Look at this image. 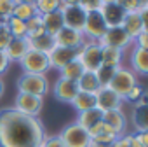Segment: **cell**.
Wrapping results in <instances>:
<instances>
[{
	"instance_id": "13",
	"label": "cell",
	"mask_w": 148,
	"mask_h": 147,
	"mask_svg": "<svg viewBox=\"0 0 148 147\" xmlns=\"http://www.w3.org/2000/svg\"><path fill=\"white\" fill-rule=\"evenodd\" d=\"M61 12H63V23H64L66 28L77 30V32H82L84 30V23H86L87 12L79 4L77 6H66Z\"/></svg>"
},
{
	"instance_id": "44",
	"label": "cell",
	"mask_w": 148,
	"mask_h": 147,
	"mask_svg": "<svg viewBox=\"0 0 148 147\" xmlns=\"http://www.w3.org/2000/svg\"><path fill=\"white\" fill-rule=\"evenodd\" d=\"M89 147H110V145H106V144H99V142H94V140H91Z\"/></svg>"
},
{
	"instance_id": "21",
	"label": "cell",
	"mask_w": 148,
	"mask_h": 147,
	"mask_svg": "<svg viewBox=\"0 0 148 147\" xmlns=\"http://www.w3.org/2000/svg\"><path fill=\"white\" fill-rule=\"evenodd\" d=\"M132 124L138 133L148 131V105L145 103H134L132 109Z\"/></svg>"
},
{
	"instance_id": "6",
	"label": "cell",
	"mask_w": 148,
	"mask_h": 147,
	"mask_svg": "<svg viewBox=\"0 0 148 147\" xmlns=\"http://www.w3.org/2000/svg\"><path fill=\"white\" fill-rule=\"evenodd\" d=\"M14 110H18L23 116L28 117H38L42 109H44V98L42 96H35V95H28V93H18L14 98Z\"/></svg>"
},
{
	"instance_id": "30",
	"label": "cell",
	"mask_w": 148,
	"mask_h": 147,
	"mask_svg": "<svg viewBox=\"0 0 148 147\" xmlns=\"http://www.w3.org/2000/svg\"><path fill=\"white\" fill-rule=\"evenodd\" d=\"M5 25H7L12 39H26V23L25 21H21V19L12 16V18H9L5 21Z\"/></svg>"
},
{
	"instance_id": "22",
	"label": "cell",
	"mask_w": 148,
	"mask_h": 147,
	"mask_svg": "<svg viewBox=\"0 0 148 147\" xmlns=\"http://www.w3.org/2000/svg\"><path fill=\"white\" fill-rule=\"evenodd\" d=\"M42 23H44L45 33H49V35L54 37L64 26V23H63V12L61 11H54L51 14H45V16H42Z\"/></svg>"
},
{
	"instance_id": "19",
	"label": "cell",
	"mask_w": 148,
	"mask_h": 147,
	"mask_svg": "<svg viewBox=\"0 0 148 147\" xmlns=\"http://www.w3.org/2000/svg\"><path fill=\"white\" fill-rule=\"evenodd\" d=\"M131 70L138 76H146L148 74V49L134 47L131 54Z\"/></svg>"
},
{
	"instance_id": "45",
	"label": "cell",
	"mask_w": 148,
	"mask_h": 147,
	"mask_svg": "<svg viewBox=\"0 0 148 147\" xmlns=\"http://www.w3.org/2000/svg\"><path fill=\"white\" fill-rule=\"evenodd\" d=\"M4 91H5V83L2 81V77H0V98L4 96Z\"/></svg>"
},
{
	"instance_id": "11",
	"label": "cell",
	"mask_w": 148,
	"mask_h": 147,
	"mask_svg": "<svg viewBox=\"0 0 148 147\" xmlns=\"http://www.w3.org/2000/svg\"><path fill=\"white\" fill-rule=\"evenodd\" d=\"M96 107L105 114L108 110H115V109H122V98L108 86H101L96 91Z\"/></svg>"
},
{
	"instance_id": "26",
	"label": "cell",
	"mask_w": 148,
	"mask_h": 147,
	"mask_svg": "<svg viewBox=\"0 0 148 147\" xmlns=\"http://www.w3.org/2000/svg\"><path fill=\"white\" fill-rule=\"evenodd\" d=\"M101 65L103 67H112V68L122 67V51L101 46Z\"/></svg>"
},
{
	"instance_id": "39",
	"label": "cell",
	"mask_w": 148,
	"mask_h": 147,
	"mask_svg": "<svg viewBox=\"0 0 148 147\" xmlns=\"http://www.w3.org/2000/svg\"><path fill=\"white\" fill-rule=\"evenodd\" d=\"M40 147H64L63 140L58 135H45V138L42 140Z\"/></svg>"
},
{
	"instance_id": "20",
	"label": "cell",
	"mask_w": 148,
	"mask_h": 147,
	"mask_svg": "<svg viewBox=\"0 0 148 147\" xmlns=\"http://www.w3.org/2000/svg\"><path fill=\"white\" fill-rule=\"evenodd\" d=\"M28 49H30L28 47V39H12L9 42V46L4 49V53L7 54L11 63H19Z\"/></svg>"
},
{
	"instance_id": "48",
	"label": "cell",
	"mask_w": 148,
	"mask_h": 147,
	"mask_svg": "<svg viewBox=\"0 0 148 147\" xmlns=\"http://www.w3.org/2000/svg\"><path fill=\"white\" fill-rule=\"evenodd\" d=\"M2 25H5V21H2V19H0V26H2Z\"/></svg>"
},
{
	"instance_id": "28",
	"label": "cell",
	"mask_w": 148,
	"mask_h": 147,
	"mask_svg": "<svg viewBox=\"0 0 148 147\" xmlns=\"http://www.w3.org/2000/svg\"><path fill=\"white\" fill-rule=\"evenodd\" d=\"M61 77L63 79H68V81H79L80 77H82V74L86 72L84 70V67H82V63L79 61V58H75V60H73V61H70L68 65H64L61 70Z\"/></svg>"
},
{
	"instance_id": "17",
	"label": "cell",
	"mask_w": 148,
	"mask_h": 147,
	"mask_svg": "<svg viewBox=\"0 0 148 147\" xmlns=\"http://www.w3.org/2000/svg\"><path fill=\"white\" fill-rule=\"evenodd\" d=\"M87 133H89L91 140L99 142V144H106V145H112L113 140L119 137V135H117L106 123H103V121H99V123L94 124L91 130H87Z\"/></svg>"
},
{
	"instance_id": "37",
	"label": "cell",
	"mask_w": 148,
	"mask_h": 147,
	"mask_svg": "<svg viewBox=\"0 0 148 147\" xmlns=\"http://www.w3.org/2000/svg\"><path fill=\"white\" fill-rule=\"evenodd\" d=\"M115 4L124 12H136V11H139V0H115Z\"/></svg>"
},
{
	"instance_id": "15",
	"label": "cell",
	"mask_w": 148,
	"mask_h": 147,
	"mask_svg": "<svg viewBox=\"0 0 148 147\" xmlns=\"http://www.w3.org/2000/svg\"><path fill=\"white\" fill-rule=\"evenodd\" d=\"M79 93V86L75 81H68V79H63L59 77L54 84V98L61 103H71V100L75 98V95Z\"/></svg>"
},
{
	"instance_id": "40",
	"label": "cell",
	"mask_w": 148,
	"mask_h": 147,
	"mask_svg": "<svg viewBox=\"0 0 148 147\" xmlns=\"http://www.w3.org/2000/svg\"><path fill=\"white\" fill-rule=\"evenodd\" d=\"M110 147H131V133H125V135L117 137Z\"/></svg>"
},
{
	"instance_id": "32",
	"label": "cell",
	"mask_w": 148,
	"mask_h": 147,
	"mask_svg": "<svg viewBox=\"0 0 148 147\" xmlns=\"http://www.w3.org/2000/svg\"><path fill=\"white\" fill-rule=\"evenodd\" d=\"M37 14L35 11V6L33 4H21V2H16V7H14V18L21 19V21H28L30 18H33Z\"/></svg>"
},
{
	"instance_id": "1",
	"label": "cell",
	"mask_w": 148,
	"mask_h": 147,
	"mask_svg": "<svg viewBox=\"0 0 148 147\" xmlns=\"http://www.w3.org/2000/svg\"><path fill=\"white\" fill-rule=\"evenodd\" d=\"M45 126L38 117H28L12 107L0 109V147H40Z\"/></svg>"
},
{
	"instance_id": "23",
	"label": "cell",
	"mask_w": 148,
	"mask_h": 147,
	"mask_svg": "<svg viewBox=\"0 0 148 147\" xmlns=\"http://www.w3.org/2000/svg\"><path fill=\"white\" fill-rule=\"evenodd\" d=\"M99 121H103V112L94 107V109H89L86 112H79V119L75 121L77 124H80L84 130H91L94 124H98Z\"/></svg>"
},
{
	"instance_id": "33",
	"label": "cell",
	"mask_w": 148,
	"mask_h": 147,
	"mask_svg": "<svg viewBox=\"0 0 148 147\" xmlns=\"http://www.w3.org/2000/svg\"><path fill=\"white\" fill-rule=\"evenodd\" d=\"M115 70H117V68L103 67V65L96 70V77H98V81H99V84H101V86H108V84H110V81H112V77H113Z\"/></svg>"
},
{
	"instance_id": "29",
	"label": "cell",
	"mask_w": 148,
	"mask_h": 147,
	"mask_svg": "<svg viewBox=\"0 0 148 147\" xmlns=\"http://www.w3.org/2000/svg\"><path fill=\"white\" fill-rule=\"evenodd\" d=\"M25 23H26V39H37V37L45 33V28H44L40 14H35L33 18H30Z\"/></svg>"
},
{
	"instance_id": "42",
	"label": "cell",
	"mask_w": 148,
	"mask_h": 147,
	"mask_svg": "<svg viewBox=\"0 0 148 147\" xmlns=\"http://www.w3.org/2000/svg\"><path fill=\"white\" fill-rule=\"evenodd\" d=\"M9 65H11V61H9V58H7V54H5L4 51H0V76H2V74H5V70L9 68Z\"/></svg>"
},
{
	"instance_id": "10",
	"label": "cell",
	"mask_w": 148,
	"mask_h": 147,
	"mask_svg": "<svg viewBox=\"0 0 148 147\" xmlns=\"http://www.w3.org/2000/svg\"><path fill=\"white\" fill-rule=\"evenodd\" d=\"M124 32L134 40L141 32L148 30L146 28V11H136V12H125L124 19H122V25Z\"/></svg>"
},
{
	"instance_id": "46",
	"label": "cell",
	"mask_w": 148,
	"mask_h": 147,
	"mask_svg": "<svg viewBox=\"0 0 148 147\" xmlns=\"http://www.w3.org/2000/svg\"><path fill=\"white\" fill-rule=\"evenodd\" d=\"M16 2H21V4H35V0H16Z\"/></svg>"
},
{
	"instance_id": "38",
	"label": "cell",
	"mask_w": 148,
	"mask_h": 147,
	"mask_svg": "<svg viewBox=\"0 0 148 147\" xmlns=\"http://www.w3.org/2000/svg\"><path fill=\"white\" fill-rule=\"evenodd\" d=\"M11 40H12V35H11L9 28H7V25H2L0 26V51H4L9 46Z\"/></svg>"
},
{
	"instance_id": "2",
	"label": "cell",
	"mask_w": 148,
	"mask_h": 147,
	"mask_svg": "<svg viewBox=\"0 0 148 147\" xmlns=\"http://www.w3.org/2000/svg\"><path fill=\"white\" fill-rule=\"evenodd\" d=\"M19 65H21L25 74H40V76H45L51 70L49 54L42 53V51H35V49H28L26 54L21 58Z\"/></svg>"
},
{
	"instance_id": "5",
	"label": "cell",
	"mask_w": 148,
	"mask_h": 147,
	"mask_svg": "<svg viewBox=\"0 0 148 147\" xmlns=\"http://www.w3.org/2000/svg\"><path fill=\"white\" fill-rule=\"evenodd\" d=\"M58 137L63 140L64 147H89V144H91V137H89L87 130H84L77 123L64 126L61 130V133H58Z\"/></svg>"
},
{
	"instance_id": "34",
	"label": "cell",
	"mask_w": 148,
	"mask_h": 147,
	"mask_svg": "<svg viewBox=\"0 0 148 147\" xmlns=\"http://www.w3.org/2000/svg\"><path fill=\"white\" fill-rule=\"evenodd\" d=\"M14 7H16V0H0V19L7 21L9 18H12Z\"/></svg>"
},
{
	"instance_id": "43",
	"label": "cell",
	"mask_w": 148,
	"mask_h": 147,
	"mask_svg": "<svg viewBox=\"0 0 148 147\" xmlns=\"http://www.w3.org/2000/svg\"><path fill=\"white\" fill-rule=\"evenodd\" d=\"M131 147H146V145L141 142L138 133H131Z\"/></svg>"
},
{
	"instance_id": "24",
	"label": "cell",
	"mask_w": 148,
	"mask_h": 147,
	"mask_svg": "<svg viewBox=\"0 0 148 147\" xmlns=\"http://www.w3.org/2000/svg\"><path fill=\"white\" fill-rule=\"evenodd\" d=\"M77 112H86L89 109H94L96 107V96L92 93H84V91H79L75 95V98L71 100L70 103Z\"/></svg>"
},
{
	"instance_id": "8",
	"label": "cell",
	"mask_w": 148,
	"mask_h": 147,
	"mask_svg": "<svg viewBox=\"0 0 148 147\" xmlns=\"http://www.w3.org/2000/svg\"><path fill=\"white\" fill-rule=\"evenodd\" d=\"M105 32H106V25H105V21H103L101 12H99V11H96V12H87L86 23H84V30H82L86 40L99 42L101 37L105 35Z\"/></svg>"
},
{
	"instance_id": "12",
	"label": "cell",
	"mask_w": 148,
	"mask_h": 147,
	"mask_svg": "<svg viewBox=\"0 0 148 147\" xmlns=\"http://www.w3.org/2000/svg\"><path fill=\"white\" fill-rule=\"evenodd\" d=\"M79 53H80V47H61V46H56L49 53L51 68L61 70L64 65H68L70 61H73L75 58H79Z\"/></svg>"
},
{
	"instance_id": "27",
	"label": "cell",
	"mask_w": 148,
	"mask_h": 147,
	"mask_svg": "<svg viewBox=\"0 0 148 147\" xmlns=\"http://www.w3.org/2000/svg\"><path fill=\"white\" fill-rule=\"evenodd\" d=\"M28 47L30 49H35V51H42V53H51L54 47H56V42H54V37L49 35V33H44L37 39H28Z\"/></svg>"
},
{
	"instance_id": "25",
	"label": "cell",
	"mask_w": 148,
	"mask_h": 147,
	"mask_svg": "<svg viewBox=\"0 0 148 147\" xmlns=\"http://www.w3.org/2000/svg\"><path fill=\"white\" fill-rule=\"evenodd\" d=\"M77 86H79V91L92 93V95H96V91L101 88V84L96 77V72H84L82 77L77 81Z\"/></svg>"
},
{
	"instance_id": "31",
	"label": "cell",
	"mask_w": 148,
	"mask_h": 147,
	"mask_svg": "<svg viewBox=\"0 0 148 147\" xmlns=\"http://www.w3.org/2000/svg\"><path fill=\"white\" fill-rule=\"evenodd\" d=\"M59 2L61 0H35V11L37 14L40 16H45V14H51L54 11H59Z\"/></svg>"
},
{
	"instance_id": "9",
	"label": "cell",
	"mask_w": 148,
	"mask_h": 147,
	"mask_svg": "<svg viewBox=\"0 0 148 147\" xmlns=\"http://www.w3.org/2000/svg\"><path fill=\"white\" fill-rule=\"evenodd\" d=\"M132 44V39L124 32L122 26H113V28H106L105 35L99 40V46L103 47H113V49H120L124 51L125 47H129Z\"/></svg>"
},
{
	"instance_id": "36",
	"label": "cell",
	"mask_w": 148,
	"mask_h": 147,
	"mask_svg": "<svg viewBox=\"0 0 148 147\" xmlns=\"http://www.w3.org/2000/svg\"><path fill=\"white\" fill-rule=\"evenodd\" d=\"M145 95H146L145 88H143V86L138 83V84H136V86H134V88L129 91V95L125 96V100H127V102H131V103H138V102H139V100H141Z\"/></svg>"
},
{
	"instance_id": "4",
	"label": "cell",
	"mask_w": 148,
	"mask_h": 147,
	"mask_svg": "<svg viewBox=\"0 0 148 147\" xmlns=\"http://www.w3.org/2000/svg\"><path fill=\"white\" fill-rule=\"evenodd\" d=\"M138 84V77L136 74L131 70V68H125V67H119L113 74V77L108 84V88H112L122 100H125V96L129 95V91Z\"/></svg>"
},
{
	"instance_id": "18",
	"label": "cell",
	"mask_w": 148,
	"mask_h": 147,
	"mask_svg": "<svg viewBox=\"0 0 148 147\" xmlns=\"http://www.w3.org/2000/svg\"><path fill=\"white\" fill-rule=\"evenodd\" d=\"M99 12H101V16H103V21H105L106 28L120 26V25H122V19H124V16H125V12H124L115 2H112V4H105V6L101 7Z\"/></svg>"
},
{
	"instance_id": "14",
	"label": "cell",
	"mask_w": 148,
	"mask_h": 147,
	"mask_svg": "<svg viewBox=\"0 0 148 147\" xmlns=\"http://www.w3.org/2000/svg\"><path fill=\"white\" fill-rule=\"evenodd\" d=\"M54 42H56V46H61V47H82L86 42V37L82 32L63 26L54 35Z\"/></svg>"
},
{
	"instance_id": "47",
	"label": "cell",
	"mask_w": 148,
	"mask_h": 147,
	"mask_svg": "<svg viewBox=\"0 0 148 147\" xmlns=\"http://www.w3.org/2000/svg\"><path fill=\"white\" fill-rule=\"evenodd\" d=\"M112 2H115V0H103V6L105 4H112Z\"/></svg>"
},
{
	"instance_id": "35",
	"label": "cell",
	"mask_w": 148,
	"mask_h": 147,
	"mask_svg": "<svg viewBox=\"0 0 148 147\" xmlns=\"http://www.w3.org/2000/svg\"><path fill=\"white\" fill-rule=\"evenodd\" d=\"M79 6L86 12H96V11H101L103 0H79Z\"/></svg>"
},
{
	"instance_id": "3",
	"label": "cell",
	"mask_w": 148,
	"mask_h": 147,
	"mask_svg": "<svg viewBox=\"0 0 148 147\" xmlns=\"http://www.w3.org/2000/svg\"><path fill=\"white\" fill-rule=\"evenodd\" d=\"M49 91V81L40 74H21L18 79V93H28L35 96H45Z\"/></svg>"
},
{
	"instance_id": "16",
	"label": "cell",
	"mask_w": 148,
	"mask_h": 147,
	"mask_svg": "<svg viewBox=\"0 0 148 147\" xmlns=\"http://www.w3.org/2000/svg\"><path fill=\"white\" fill-rule=\"evenodd\" d=\"M103 123H106L119 137L127 133L129 123H127V117H125V114H124L122 109H115V110L105 112V114H103Z\"/></svg>"
},
{
	"instance_id": "7",
	"label": "cell",
	"mask_w": 148,
	"mask_h": 147,
	"mask_svg": "<svg viewBox=\"0 0 148 147\" xmlns=\"http://www.w3.org/2000/svg\"><path fill=\"white\" fill-rule=\"evenodd\" d=\"M79 61L86 72H96L101 67V46L94 40H86L79 53Z\"/></svg>"
},
{
	"instance_id": "41",
	"label": "cell",
	"mask_w": 148,
	"mask_h": 147,
	"mask_svg": "<svg viewBox=\"0 0 148 147\" xmlns=\"http://www.w3.org/2000/svg\"><path fill=\"white\" fill-rule=\"evenodd\" d=\"M134 46L136 47H143V49H148V30H145V32H141L134 40Z\"/></svg>"
}]
</instances>
